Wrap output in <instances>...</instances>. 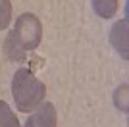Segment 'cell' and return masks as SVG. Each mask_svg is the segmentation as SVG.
I'll use <instances>...</instances> for the list:
<instances>
[{"label":"cell","mask_w":129,"mask_h":127,"mask_svg":"<svg viewBox=\"0 0 129 127\" xmlns=\"http://www.w3.org/2000/svg\"><path fill=\"white\" fill-rule=\"evenodd\" d=\"M110 41H112L114 48H116L123 58H127V19H121L114 25Z\"/></svg>","instance_id":"4"},{"label":"cell","mask_w":129,"mask_h":127,"mask_svg":"<svg viewBox=\"0 0 129 127\" xmlns=\"http://www.w3.org/2000/svg\"><path fill=\"white\" fill-rule=\"evenodd\" d=\"M0 127H19L16 114L4 100H0Z\"/></svg>","instance_id":"6"},{"label":"cell","mask_w":129,"mask_h":127,"mask_svg":"<svg viewBox=\"0 0 129 127\" xmlns=\"http://www.w3.org/2000/svg\"><path fill=\"white\" fill-rule=\"evenodd\" d=\"M10 21H12V2L0 0V31L10 25Z\"/></svg>","instance_id":"7"},{"label":"cell","mask_w":129,"mask_h":127,"mask_svg":"<svg viewBox=\"0 0 129 127\" xmlns=\"http://www.w3.org/2000/svg\"><path fill=\"white\" fill-rule=\"evenodd\" d=\"M12 94L19 112H33L39 104L44 102V94H46V87L44 83L35 77L33 69L21 68L17 69L12 81Z\"/></svg>","instance_id":"1"},{"label":"cell","mask_w":129,"mask_h":127,"mask_svg":"<svg viewBox=\"0 0 129 127\" xmlns=\"http://www.w3.org/2000/svg\"><path fill=\"white\" fill-rule=\"evenodd\" d=\"M43 39V25L35 14H21L16 19L14 31L8 35V41L23 52H31L41 44Z\"/></svg>","instance_id":"2"},{"label":"cell","mask_w":129,"mask_h":127,"mask_svg":"<svg viewBox=\"0 0 129 127\" xmlns=\"http://www.w3.org/2000/svg\"><path fill=\"white\" fill-rule=\"evenodd\" d=\"M25 127H56V110L50 102L39 104L29 119L25 121Z\"/></svg>","instance_id":"3"},{"label":"cell","mask_w":129,"mask_h":127,"mask_svg":"<svg viewBox=\"0 0 129 127\" xmlns=\"http://www.w3.org/2000/svg\"><path fill=\"white\" fill-rule=\"evenodd\" d=\"M91 2H92V10L96 12L98 17L110 19L118 12V0H91Z\"/></svg>","instance_id":"5"}]
</instances>
